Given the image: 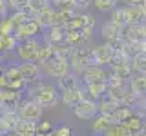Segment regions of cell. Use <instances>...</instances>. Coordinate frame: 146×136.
Here are the masks:
<instances>
[{"instance_id":"cell-23","label":"cell","mask_w":146,"mask_h":136,"mask_svg":"<svg viewBox=\"0 0 146 136\" xmlns=\"http://www.w3.org/2000/svg\"><path fill=\"white\" fill-rule=\"evenodd\" d=\"M130 93L143 96L146 93V75H135L130 78Z\"/></svg>"},{"instance_id":"cell-33","label":"cell","mask_w":146,"mask_h":136,"mask_svg":"<svg viewBox=\"0 0 146 136\" xmlns=\"http://www.w3.org/2000/svg\"><path fill=\"white\" fill-rule=\"evenodd\" d=\"M104 136H128L126 129L122 127V124H111L110 129L104 133Z\"/></svg>"},{"instance_id":"cell-6","label":"cell","mask_w":146,"mask_h":136,"mask_svg":"<svg viewBox=\"0 0 146 136\" xmlns=\"http://www.w3.org/2000/svg\"><path fill=\"white\" fill-rule=\"evenodd\" d=\"M86 54H88V49H82V47H73V53L70 56V73L73 75L80 76V73L88 67V63H86Z\"/></svg>"},{"instance_id":"cell-13","label":"cell","mask_w":146,"mask_h":136,"mask_svg":"<svg viewBox=\"0 0 146 136\" xmlns=\"http://www.w3.org/2000/svg\"><path fill=\"white\" fill-rule=\"evenodd\" d=\"M86 98L84 94V87H77V89H70V91H62V103L66 107H75L77 103H80Z\"/></svg>"},{"instance_id":"cell-35","label":"cell","mask_w":146,"mask_h":136,"mask_svg":"<svg viewBox=\"0 0 146 136\" xmlns=\"http://www.w3.org/2000/svg\"><path fill=\"white\" fill-rule=\"evenodd\" d=\"M29 0H7V7L13 11H26Z\"/></svg>"},{"instance_id":"cell-24","label":"cell","mask_w":146,"mask_h":136,"mask_svg":"<svg viewBox=\"0 0 146 136\" xmlns=\"http://www.w3.org/2000/svg\"><path fill=\"white\" fill-rule=\"evenodd\" d=\"M126 93H128L126 82H121V84H115V85H106V94L111 96L113 100H117L119 103H121V100L124 98Z\"/></svg>"},{"instance_id":"cell-38","label":"cell","mask_w":146,"mask_h":136,"mask_svg":"<svg viewBox=\"0 0 146 136\" xmlns=\"http://www.w3.org/2000/svg\"><path fill=\"white\" fill-rule=\"evenodd\" d=\"M7 4H4L2 2V0H0V16H2V18H6V15H7Z\"/></svg>"},{"instance_id":"cell-10","label":"cell","mask_w":146,"mask_h":136,"mask_svg":"<svg viewBox=\"0 0 146 136\" xmlns=\"http://www.w3.org/2000/svg\"><path fill=\"white\" fill-rule=\"evenodd\" d=\"M17 69H18V75H20L24 84L33 82L40 76V65L38 63H33V62H22L17 65Z\"/></svg>"},{"instance_id":"cell-22","label":"cell","mask_w":146,"mask_h":136,"mask_svg":"<svg viewBox=\"0 0 146 136\" xmlns=\"http://www.w3.org/2000/svg\"><path fill=\"white\" fill-rule=\"evenodd\" d=\"M106 93V82H95V84H88L84 89V94H88V100H93V102H97V100L102 96V94Z\"/></svg>"},{"instance_id":"cell-3","label":"cell","mask_w":146,"mask_h":136,"mask_svg":"<svg viewBox=\"0 0 146 136\" xmlns=\"http://www.w3.org/2000/svg\"><path fill=\"white\" fill-rule=\"evenodd\" d=\"M31 100H35L42 109L44 107H55L58 103V94H57V91H55L53 85L44 84L42 87L38 89V93L35 94V98H31Z\"/></svg>"},{"instance_id":"cell-11","label":"cell","mask_w":146,"mask_h":136,"mask_svg":"<svg viewBox=\"0 0 146 136\" xmlns=\"http://www.w3.org/2000/svg\"><path fill=\"white\" fill-rule=\"evenodd\" d=\"M33 20L38 24L40 29H49L51 26H55V7H51V6L42 7L38 13L33 15Z\"/></svg>"},{"instance_id":"cell-15","label":"cell","mask_w":146,"mask_h":136,"mask_svg":"<svg viewBox=\"0 0 146 136\" xmlns=\"http://www.w3.org/2000/svg\"><path fill=\"white\" fill-rule=\"evenodd\" d=\"M91 53H93V56H95V62H97V65H108L110 60H111V56H113V51L110 49V45L104 42V44H100L97 45V47H93L91 49Z\"/></svg>"},{"instance_id":"cell-30","label":"cell","mask_w":146,"mask_h":136,"mask_svg":"<svg viewBox=\"0 0 146 136\" xmlns=\"http://www.w3.org/2000/svg\"><path fill=\"white\" fill-rule=\"evenodd\" d=\"M29 13L27 11H13V15L9 16V22H11V26H13V29L15 27H18L20 24H24L26 20H29Z\"/></svg>"},{"instance_id":"cell-17","label":"cell","mask_w":146,"mask_h":136,"mask_svg":"<svg viewBox=\"0 0 146 136\" xmlns=\"http://www.w3.org/2000/svg\"><path fill=\"white\" fill-rule=\"evenodd\" d=\"M126 22L128 24H144V6H126Z\"/></svg>"},{"instance_id":"cell-36","label":"cell","mask_w":146,"mask_h":136,"mask_svg":"<svg viewBox=\"0 0 146 136\" xmlns=\"http://www.w3.org/2000/svg\"><path fill=\"white\" fill-rule=\"evenodd\" d=\"M55 136H71V129L68 125H60L58 129H53Z\"/></svg>"},{"instance_id":"cell-7","label":"cell","mask_w":146,"mask_h":136,"mask_svg":"<svg viewBox=\"0 0 146 136\" xmlns=\"http://www.w3.org/2000/svg\"><path fill=\"white\" fill-rule=\"evenodd\" d=\"M73 114L79 118V120H93V118L99 114V111H97V102L84 98L80 103H77V105L73 107Z\"/></svg>"},{"instance_id":"cell-29","label":"cell","mask_w":146,"mask_h":136,"mask_svg":"<svg viewBox=\"0 0 146 136\" xmlns=\"http://www.w3.org/2000/svg\"><path fill=\"white\" fill-rule=\"evenodd\" d=\"M55 54H53V47L51 45H40L38 47V51H36V58H35V63H40V65H42V63H46L49 60V58H53Z\"/></svg>"},{"instance_id":"cell-4","label":"cell","mask_w":146,"mask_h":136,"mask_svg":"<svg viewBox=\"0 0 146 136\" xmlns=\"http://www.w3.org/2000/svg\"><path fill=\"white\" fill-rule=\"evenodd\" d=\"M42 69L48 73V76H51V78H62L64 75H68L70 73V63L66 60H62V58H49L46 63H42Z\"/></svg>"},{"instance_id":"cell-26","label":"cell","mask_w":146,"mask_h":136,"mask_svg":"<svg viewBox=\"0 0 146 136\" xmlns=\"http://www.w3.org/2000/svg\"><path fill=\"white\" fill-rule=\"evenodd\" d=\"M131 71H135L137 75H144L146 73V53H139L133 58H130Z\"/></svg>"},{"instance_id":"cell-41","label":"cell","mask_w":146,"mask_h":136,"mask_svg":"<svg viewBox=\"0 0 146 136\" xmlns=\"http://www.w3.org/2000/svg\"><path fill=\"white\" fill-rule=\"evenodd\" d=\"M2 2H4V4H7V0H2Z\"/></svg>"},{"instance_id":"cell-25","label":"cell","mask_w":146,"mask_h":136,"mask_svg":"<svg viewBox=\"0 0 146 136\" xmlns=\"http://www.w3.org/2000/svg\"><path fill=\"white\" fill-rule=\"evenodd\" d=\"M100 35H102V38L108 42V40H113V38H117V36H121V27L111 24V22H104L102 27H100Z\"/></svg>"},{"instance_id":"cell-32","label":"cell","mask_w":146,"mask_h":136,"mask_svg":"<svg viewBox=\"0 0 146 136\" xmlns=\"http://www.w3.org/2000/svg\"><path fill=\"white\" fill-rule=\"evenodd\" d=\"M46 6H49L48 0H29V2H27V9H26V11L29 13V16H31V18H33L35 13H38L40 9L46 7Z\"/></svg>"},{"instance_id":"cell-27","label":"cell","mask_w":146,"mask_h":136,"mask_svg":"<svg viewBox=\"0 0 146 136\" xmlns=\"http://www.w3.org/2000/svg\"><path fill=\"white\" fill-rule=\"evenodd\" d=\"M75 15V9H55V26H68Z\"/></svg>"},{"instance_id":"cell-5","label":"cell","mask_w":146,"mask_h":136,"mask_svg":"<svg viewBox=\"0 0 146 136\" xmlns=\"http://www.w3.org/2000/svg\"><path fill=\"white\" fill-rule=\"evenodd\" d=\"M38 31H40L38 24H36L33 18H29L24 24H20L18 27L13 29V36H15L17 42H22V40H27V38H35V36L38 35Z\"/></svg>"},{"instance_id":"cell-39","label":"cell","mask_w":146,"mask_h":136,"mask_svg":"<svg viewBox=\"0 0 146 136\" xmlns=\"http://www.w3.org/2000/svg\"><path fill=\"white\" fill-rule=\"evenodd\" d=\"M128 6H144V0H126Z\"/></svg>"},{"instance_id":"cell-19","label":"cell","mask_w":146,"mask_h":136,"mask_svg":"<svg viewBox=\"0 0 146 136\" xmlns=\"http://www.w3.org/2000/svg\"><path fill=\"white\" fill-rule=\"evenodd\" d=\"M15 136H35L36 134V122H27V120H18L15 129H13Z\"/></svg>"},{"instance_id":"cell-28","label":"cell","mask_w":146,"mask_h":136,"mask_svg":"<svg viewBox=\"0 0 146 136\" xmlns=\"http://www.w3.org/2000/svg\"><path fill=\"white\" fill-rule=\"evenodd\" d=\"M110 22L111 24H115L119 27H124L128 22H126V11H124V7H113L111 11H110Z\"/></svg>"},{"instance_id":"cell-20","label":"cell","mask_w":146,"mask_h":136,"mask_svg":"<svg viewBox=\"0 0 146 136\" xmlns=\"http://www.w3.org/2000/svg\"><path fill=\"white\" fill-rule=\"evenodd\" d=\"M110 125H111V122H110V118L108 116H104V114H97L93 118V122H91V131H93V134L95 136H100L110 129Z\"/></svg>"},{"instance_id":"cell-34","label":"cell","mask_w":146,"mask_h":136,"mask_svg":"<svg viewBox=\"0 0 146 136\" xmlns=\"http://www.w3.org/2000/svg\"><path fill=\"white\" fill-rule=\"evenodd\" d=\"M106 44L110 45V49H111L113 53H122L124 51V45H126V42L121 38V36H117V38H113V40H108Z\"/></svg>"},{"instance_id":"cell-18","label":"cell","mask_w":146,"mask_h":136,"mask_svg":"<svg viewBox=\"0 0 146 136\" xmlns=\"http://www.w3.org/2000/svg\"><path fill=\"white\" fill-rule=\"evenodd\" d=\"M57 85L60 91H70V89L82 87V82H80V76L73 75V73H68V75H64L62 78L57 80Z\"/></svg>"},{"instance_id":"cell-40","label":"cell","mask_w":146,"mask_h":136,"mask_svg":"<svg viewBox=\"0 0 146 136\" xmlns=\"http://www.w3.org/2000/svg\"><path fill=\"white\" fill-rule=\"evenodd\" d=\"M117 2H126V0H117Z\"/></svg>"},{"instance_id":"cell-2","label":"cell","mask_w":146,"mask_h":136,"mask_svg":"<svg viewBox=\"0 0 146 136\" xmlns=\"http://www.w3.org/2000/svg\"><path fill=\"white\" fill-rule=\"evenodd\" d=\"M40 47V42L36 38H27V40H22V42L17 44V54L22 62H33L35 63V58H36V51Z\"/></svg>"},{"instance_id":"cell-21","label":"cell","mask_w":146,"mask_h":136,"mask_svg":"<svg viewBox=\"0 0 146 136\" xmlns=\"http://www.w3.org/2000/svg\"><path fill=\"white\" fill-rule=\"evenodd\" d=\"M122 53H124L128 58H133L135 54H139V53H146V40H130V42H126Z\"/></svg>"},{"instance_id":"cell-1","label":"cell","mask_w":146,"mask_h":136,"mask_svg":"<svg viewBox=\"0 0 146 136\" xmlns=\"http://www.w3.org/2000/svg\"><path fill=\"white\" fill-rule=\"evenodd\" d=\"M42 112L44 109L35 102V100L27 98V100H20L18 103V109H17V114L20 120H27V122H36L42 118Z\"/></svg>"},{"instance_id":"cell-31","label":"cell","mask_w":146,"mask_h":136,"mask_svg":"<svg viewBox=\"0 0 146 136\" xmlns=\"http://www.w3.org/2000/svg\"><path fill=\"white\" fill-rule=\"evenodd\" d=\"M91 4H93V6L97 7L99 11H102V13H110L119 2H117V0H91Z\"/></svg>"},{"instance_id":"cell-37","label":"cell","mask_w":146,"mask_h":136,"mask_svg":"<svg viewBox=\"0 0 146 136\" xmlns=\"http://www.w3.org/2000/svg\"><path fill=\"white\" fill-rule=\"evenodd\" d=\"M91 6V0H73V7L79 9H88Z\"/></svg>"},{"instance_id":"cell-16","label":"cell","mask_w":146,"mask_h":136,"mask_svg":"<svg viewBox=\"0 0 146 136\" xmlns=\"http://www.w3.org/2000/svg\"><path fill=\"white\" fill-rule=\"evenodd\" d=\"M121 105V103L117 102V100H113L111 96H108L106 93L102 94L99 100H97V111H99V114H104V116H108V114H111L115 109Z\"/></svg>"},{"instance_id":"cell-9","label":"cell","mask_w":146,"mask_h":136,"mask_svg":"<svg viewBox=\"0 0 146 136\" xmlns=\"http://www.w3.org/2000/svg\"><path fill=\"white\" fill-rule=\"evenodd\" d=\"M80 82L84 85L95 84V82H106V71L100 65H88L80 73Z\"/></svg>"},{"instance_id":"cell-14","label":"cell","mask_w":146,"mask_h":136,"mask_svg":"<svg viewBox=\"0 0 146 136\" xmlns=\"http://www.w3.org/2000/svg\"><path fill=\"white\" fill-rule=\"evenodd\" d=\"M122 127L126 129L128 136H137V134L146 133V131H144V120L139 118V116H135V114H131L128 120L122 122Z\"/></svg>"},{"instance_id":"cell-8","label":"cell","mask_w":146,"mask_h":136,"mask_svg":"<svg viewBox=\"0 0 146 136\" xmlns=\"http://www.w3.org/2000/svg\"><path fill=\"white\" fill-rule=\"evenodd\" d=\"M121 38L124 42H130V40H146L144 24H126L124 27H121Z\"/></svg>"},{"instance_id":"cell-12","label":"cell","mask_w":146,"mask_h":136,"mask_svg":"<svg viewBox=\"0 0 146 136\" xmlns=\"http://www.w3.org/2000/svg\"><path fill=\"white\" fill-rule=\"evenodd\" d=\"M64 40H66V27L64 26H51L44 36L46 45H51V47H55L58 44H64Z\"/></svg>"}]
</instances>
